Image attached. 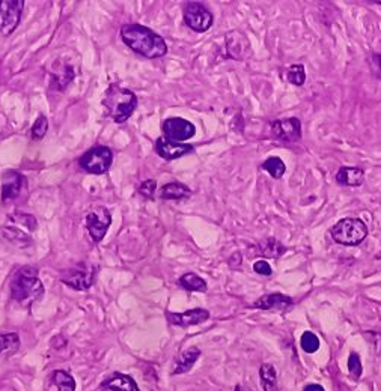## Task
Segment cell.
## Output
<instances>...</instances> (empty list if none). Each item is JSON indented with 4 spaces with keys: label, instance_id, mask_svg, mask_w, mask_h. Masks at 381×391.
I'll use <instances>...</instances> for the list:
<instances>
[{
    "label": "cell",
    "instance_id": "6da1fadb",
    "mask_svg": "<svg viewBox=\"0 0 381 391\" xmlns=\"http://www.w3.org/2000/svg\"><path fill=\"white\" fill-rule=\"evenodd\" d=\"M119 32H121L122 43L144 58L158 59L168 53V45L164 39L146 26L138 25V23H127L121 26Z\"/></svg>",
    "mask_w": 381,
    "mask_h": 391
},
{
    "label": "cell",
    "instance_id": "7a4b0ae2",
    "mask_svg": "<svg viewBox=\"0 0 381 391\" xmlns=\"http://www.w3.org/2000/svg\"><path fill=\"white\" fill-rule=\"evenodd\" d=\"M11 297L23 307H30L43 298L44 284L38 277V268L26 265L15 271L11 280Z\"/></svg>",
    "mask_w": 381,
    "mask_h": 391
},
{
    "label": "cell",
    "instance_id": "3957f363",
    "mask_svg": "<svg viewBox=\"0 0 381 391\" xmlns=\"http://www.w3.org/2000/svg\"><path fill=\"white\" fill-rule=\"evenodd\" d=\"M102 106L116 124H124L136 110L138 97L127 87L113 83L107 87L105 98H102Z\"/></svg>",
    "mask_w": 381,
    "mask_h": 391
},
{
    "label": "cell",
    "instance_id": "277c9868",
    "mask_svg": "<svg viewBox=\"0 0 381 391\" xmlns=\"http://www.w3.org/2000/svg\"><path fill=\"white\" fill-rule=\"evenodd\" d=\"M333 241L342 245H359L368 236V226L360 219H344L330 230Z\"/></svg>",
    "mask_w": 381,
    "mask_h": 391
},
{
    "label": "cell",
    "instance_id": "5b68a950",
    "mask_svg": "<svg viewBox=\"0 0 381 391\" xmlns=\"http://www.w3.org/2000/svg\"><path fill=\"white\" fill-rule=\"evenodd\" d=\"M113 163V150L107 146H95L78 158L82 170L91 175H105Z\"/></svg>",
    "mask_w": 381,
    "mask_h": 391
},
{
    "label": "cell",
    "instance_id": "8992f818",
    "mask_svg": "<svg viewBox=\"0 0 381 391\" xmlns=\"http://www.w3.org/2000/svg\"><path fill=\"white\" fill-rule=\"evenodd\" d=\"M95 273H97V267L89 265L86 262H78L77 265L62 271L61 282L71 287V289L88 291L94 284Z\"/></svg>",
    "mask_w": 381,
    "mask_h": 391
},
{
    "label": "cell",
    "instance_id": "52a82bcc",
    "mask_svg": "<svg viewBox=\"0 0 381 391\" xmlns=\"http://www.w3.org/2000/svg\"><path fill=\"white\" fill-rule=\"evenodd\" d=\"M182 19H184L186 26L190 30L197 32V34H204L214 23L211 11L201 2L184 3V8H182Z\"/></svg>",
    "mask_w": 381,
    "mask_h": 391
},
{
    "label": "cell",
    "instance_id": "ba28073f",
    "mask_svg": "<svg viewBox=\"0 0 381 391\" xmlns=\"http://www.w3.org/2000/svg\"><path fill=\"white\" fill-rule=\"evenodd\" d=\"M23 0H0V36H10L21 21Z\"/></svg>",
    "mask_w": 381,
    "mask_h": 391
},
{
    "label": "cell",
    "instance_id": "9c48e42d",
    "mask_svg": "<svg viewBox=\"0 0 381 391\" xmlns=\"http://www.w3.org/2000/svg\"><path fill=\"white\" fill-rule=\"evenodd\" d=\"M112 223V214L106 206H97L92 211L86 214L85 225L92 238L94 243H101L102 238L106 236L107 230Z\"/></svg>",
    "mask_w": 381,
    "mask_h": 391
},
{
    "label": "cell",
    "instance_id": "30bf717a",
    "mask_svg": "<svg viewBox=\"0 0 381 391\" xmlns=\"http://www.w3.org/2000/svg\"><path fill=\"white\" fill-rule=\"evenodd\" d=\"M162 130L164 133V137L184 143L186 140H190L196 134V126L182 118H168L162 125Z\"/></svg>",
    "mask_w": 381,
    "mask_h": 391
},
{
    "label": "cell",
    "instance_id": "8fae6325",
    "mask_svg": "<svg viewBox=\"0 0 381 391\" xmlns=\"http://www.w3.org/2000/svg\"><path fill=\"white\" fill-rule=\"evenodd\" d=\"M272 135L277 140L297 143L301 140V122L297 118L279 119L272 124Z\"/></svg>",
    "mask_w": 381,
    "mask_h": 391
},
{
    "label": "cell",
    "instance_id": "7c38bea8",
    "mask_svg": "<svg viewBox=\"0 0 381 391\" xmlns=\"http://www.w3.org/2000/svg\"><path fill=\"white\" fill-rule=\"evenodd\" d=\"M193 150H195V146L190 145V143L173 142L166 137H158L155 140V153L158 157L166 159V161H172V159H177L187 154H192Z\"/></svg>",
    "mask_w": 381,
    "mask_h": 391
},
{
    "label": "cell",
    "instance_id": "4fadbf2b",
    "mask_svg": "<svg viewBox=\"0 0 381 391\" xmlns=\"http://www.w3.org/2000/svg\"><path fill=\"white\" fill-rule=\"evenodd\" d=\"M166 317H168L169 324L175 326H192V325H199L210 319V312L205 309H192L187 310L184 313H173V312H166Z\"/></svg>",
    "mask_w": 381,
    "mask_h": 391
},
{
    "label": "cell",
    "instance_id": "5bb4252c",
    "mask_svg": "<svg viewBox=\"0 0 381 391\" xmlns=\"http://www.w3.org/2000/svg\"><path fill=\"white\" fill-rule=\"evenodd\" d=\"M28 186L26 178L17 170H8L2 178V202L17 199Z\"/></svg>",
    "mask_w": 381,
    "mask_h": 391
},
{
    "label": "cell",
    "instance_id": "9a60e30c",
    "mask_svg": "<svg viewBox=\"0 0 381 391\" xmlns=\"http://www.w3.org/2000/svg\"><path fill=\"white\" fill-rule=\"evenodd\" d=\"M102 390L109 391H140L136 381H134L129 375L115 372L101 382Z\"/></svg>",
    "mask_w": 381,
    "mask_h": 391
},
{
    "label": "cell",
    "instance_id": "2e32d148",
    "mask_svg": "<svg viewBox=\"0 0 381 391\" xmlns=\"http://www.w3.org/2000/svg\"><path fill=\"white\" fill-rule=\"evenodd\" d=\"M249 41L240 32H229L226 36V47H228V53L231 56L232 59H238L241 60L244 59L246 52L249 50Z\"/></svg>",
    "mask_w": 381,
    "mask_h": 391
},
{
    "label": "cell",
    "instance_id": "e0dca14e",
    "mask_svg": "<svg viewBox=\"0 0 381 391\" xmlns=\"http://www.w3.org/2000/svg\"><path fill=\"white\" fill-rule=\"evenodd\" d=\"M47 391H76V381L65 370H54L47 381Z\"/></svg>",
    "mask_w": 381,
    "mask_h": 391
},
{
    "label": "cell",
    "instance_id": "ac0fdd59",
    "mask_svg": "<svg viewBox=\"0 0 381 391\" xmlns=\"http://www.w3.org/2000/svg\"><path fill=\"white\" fill-rule=\"evenodd\" d=\"M292 306V300L282 293H268L261 297L253 307L261 310H285Z\"/></svg>",
    "mask_w": 381,
    "mask_h": 391
},
{
    "label": "cell",
    "instance_id": "d6986e66",
    "mask_svg": "<svg viewBox=\"0 0 381 391\" xmlns=\"http://www.w3.org/2000/svg\"><path fill=\"white\" fill-rule=\"evenodd\" d=\"M190 196H192V190L181 182L164 183L160 188V199L163 201H184Z\"/></svg>",
    "mask_w": 381,
    "mask_h": 391
},
{
    "label": "cell",
    "instance_id": "ffe728a7",
    "mask_svg": "<svg viewBox=\"0 0 381 391\" xmlns=\"http://www.w3.org/2000/svg\"><path fill=\"white\" fill-rule=\"evenodd\" d=\"M364 181V173L360 167H340L336 173V182L339 186L359 187Z\"/></svg>",
    "mask_w": 381,
    "mask_h": 391
},
{
    "label": "cell",
    "instance_id": "44dd1931",
    "mask_svg": "<svg viewBox=\"0 0 381 391\" xmlns=\"http://www.w3.org/2000/svg\"><path fill=\"white\" fill-rule=\"evenodd\" d=\"M201 357V350L197 348H188L184 353H181L175 358V367H173L172 375H182L192 370V367L197 361V358Z\"/></svg>",
    "mask_w": 381,
    "mask_h": 391
},
{
    "label": "cell",
    "instance_id": "7402d4cb",
    "mask_svg": "<svg viewBox=\"0 0 381 391\" xmlns=\"http://www.w3.org/2000/svg\"><path fill=\"white\" fill-rule=\"evenodd\" d=\"M20 349V337L17 333L0 334V358L14 355Z\"/></svg>",
    "mask_w": 381,
    "mask_h": 391
},
{
    "label": "cell",
    "instance_id": "603a6c76",
    "mask_svg": "<svg viewBox=\"0 0 381 391\" xmlns=\"http://www.w3.org/2000/svg\"><path fill=\"white\" fill-rule=\"evenodd\" d=\"M178 284L182 287V289H186L188 292H205L208 289V286H206V282L204 278L195 273L182 274L178 278Z\"/></svg>",
    "mask_w": 381,
    "mask_h": 391
},
{
    "label": "cell",
    "instance_id": "cb8c5ba5",
    "mask_svg": "<svg viewBox=\"0 0 381 391\" xmlns=\"http://www.w3.org/2000/svg\"><path fill=\"white\" fill-rule=\"evenodd\" d=\"M257 253L263 254V256H265V258L277 259V258H281L282 254L285 253V247L279 241H277V239L267 238L258 245V252Z\"/></svg>",
    "mask_w": 381,
    "mask_h": 391
},
{
    "label": "cell",
    "instance_id": "d4e9b609",
    "mask_svg": "<svg viewBox=\"0 0 381 391\" xmlns=\"http://www.w3.org/2000/svg\"><path fill=\"white\" fill-rule=\"evenodd\" d=\"M261 377V386L264 391H276L277 390V378H276V369L272 364H263L259 370Z\"/></svg>",
    "mask_w": 381,
    "mask_h": 391
},
{
    "label": "cell",
    "instance_id": "484cf974",
    "mask_svg": "<svg viewBox=\"0 0 381 391\" xmlns=\"http://www.w3.org/2000/svg\"><path fill=\"white\" fill-rule=\"evenodd\" d=\"M2 234L5 235V238L8 241H11L14 245L19 247H28L32 244L30 236H28L23 230H20L19 227H12V226H6L2 229Z\"/></svg>",
    "mask_w": 381,
    "mask_h": 391
},
{
    "label": "cell",
    "instance_id": "4316f807",
    "mask_svg": "<svg viewBox=\"0 0 381 391\" xmlns=\"http://www.w3.org/2000/svg\"><path fill=\"white\" fill-rule=\"evenodd\" d=\"M261 169L268 172L274 179H281L285 172H287V166H285V163L279 157H270L261 164Z\"/></svg>",
    "mask_w": 381,
    "mask_h": 391
},
{
    "label": "cell",
    "instance_id": "83f0119b",
    "mask_svg": "<svg viewBox=\"0 0 381 391\" xmlns=\"http://www.w3.org/2000/svg\"><path fill=\"white\" fill-rule=\"evenodd\" d=\"M47 131H49V119H47L44 115H39L30 129V137L34 140H43L45 137Z\"/></svg>",
    "mask_w": 381,
    "mask_h": 391
},
{
    "label": "cell",
    "instance_id": "f1b7e54d",
    "mask_svg": "<svg viewBox=\"0 0 381 391\" xmlns=\"http://www.w3.org/2000/svg\"><path fill=\"white\" fill-rule=\"evenodd\" d=\"M285 77H287V80H288L290 83L296 85V86H301L306 82L305 67L301 65V63H298V65H291L287 69V73H285Z\"/></svg>",
    "mask_w": 381,
    "mask_h": 391
},
{
    "label": "cell",
    "instance_id": "f546056e",
    "mask_svg": "<svg viewBox=\"0 0 381 391\" xmlns=\"http://www.w3.org/2000/svg\"><path fill=\"white\" fill-rule=\"evenodd\" d=\"M301 348H303L306 353L309 354H312V353H316V350L320 349V339L315 336L314 333L311 331H306L303 333V336H301Z\"/></svg>",
    "mask_w": 381,
    "mask_h": 391
},
{
    "label": "cell",
    "instance_id": "4dcf8cb0",
    "mask_svg": "<svg viewBox=\"0 0 381 391\" xmlns=\"http://www.w3.org/2000/svg\"><path fill=\"white\" fill-rule=\"evenodd\" d=\"M155 190H157V182L155 179H146L140 183L139 187V194H142L146 199H154L155 194Z\"/></svg>",
    "mask_w": 381,
    "mask_h": 391
},
{
    "label": "cell",
    "instance_id": "1f68e13d",
    "mask_svg": "<svg viewBox=\"0 0 381 391\" xmlns=\"http://www.w3.org/2000/svg\"><path fill=\"white\" fill-rule=\"evenodd\" d=\"M348 370L353 375L354 378H360L362 375V363H360V357L357 355L356 353L350 354V358H348Z\"/></svg>",
    "mask_w": 381,
    "mask_h": 391
},
{
    "label": "cell",
    "instance_id": "d6a6232c",
    "mask_svg": "<svg viewBox=\"0 0 381 391\" xmlns=\"http://www.w3.org/2000/svg\"><path fill=\"white\" fill-rule=\"evenodd\" d=\"M253 269H255L257 274L272 276V267H270V263L265 260H257L253 263Z\"/></svg>",
    "mask_w": 381,
    "mask_h": 391
},
{
    "label": "cell",
    "instance_id": "836d02e7",
    "mask_svg": "<svg viewBox=\"0 0 381 391\" xmlns=\"http://www.w3.org/2000/svg\"><path fill=\"white\" fill-rule=\"evenodd\" d=\"M371 63H372V68H374L375 74L378 78H381V54H374L371 58Z\"/></svg>",
    "mask_w": 381,
    "mask_h": 391
},
{
    "label": "cell",
    "instance_id": "e575fe53",
    "mask_svg": "<svg viewBox=\"0 0 381 391\" xmlns=\"http://www.w3.org/2000/svg\"><path fill=\"white\" fill-rule=\"evenodd\" d=\"M305 391H324V388L318 384H311L305 387Z\"/></svg>",
    "mask_w": 381,
    "mask_h": 391
},
{
    "label": "cell",
    "instance_id": "d590c367",
    "mask_svg": "<svg viewBox=\"0 0 381 391\" xmlns=\"http://www.w3.org/2000/svg\"><path fill=\"white\" fill-rule=\"evenodd\" d=\"M235 391H244V390H241V387H237V388H235Z\"/></svg>",
    "mask_w": 381,
    "mask_h": 391
}]
</instances>
